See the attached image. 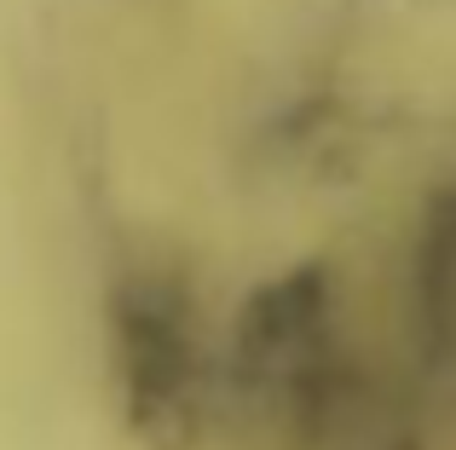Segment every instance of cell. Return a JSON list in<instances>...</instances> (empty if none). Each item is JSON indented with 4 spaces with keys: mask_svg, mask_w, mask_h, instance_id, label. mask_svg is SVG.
Returning a JSON list of instances; mask_svg holds the SVG:
<instances>
[{
    "mask_svg": "<svg viewBox=\"0 0 456 450\" xmlns=\"http://www.w3.org/2000/svg\"><path fill=\"white\" fill-rule=\"evenodd\" d=\"M110 347L127 428L151 450H197L202 439V352L191 289L174 271H122L110 283Z\"/></svg>",
    "mask_w": 456,
    "mask_h": 450,
    "instance_id": "obj_1",
    "label": "cell"
}]
</instances>
